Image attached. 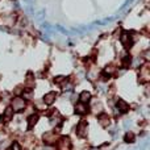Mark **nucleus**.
<instances>
[{"label": "nucleus", "instance_id": "f257e3e1", "mask_svg": "<svg viewBox=\"0 0 150 150\" xmlns=\"http://www.w3.org/2000/svg\"><path fill=\"white\" fill-rule=\"evenodd\" d=\"M9 107L13 109V112H20V111H23L26 107V102L21 96H15L11 100V105Z\"/></svg>", "mask_w": 150, "mask_h": 150}, {"label": "nucleus", "instance_id": "f03ea898", "mask_svg": "<svg viewBox=\"0 0 150 150\" xmlns=\"http://www.w3.org/2000/svg\"><path fill=\"white\" fill-rule=\"evenodd\" d=\"M120 42H121V45L124 46V49L129 50V49L133 46L134 38H133V36H132L129 32H122L121 37H120Z\"/></svg>", "mask_w": 150, "mask_h": 150}, {"label": "nucleus", "instance_id": "7ed1b4c3", "mask_svg": "<svg viewBox=\"0 0 150 150\" xmlns=\"http://www.w3.org/2000/svg\"><path fill=\"white\" fill-rule=\"evenodd\" d=\"M87 130H88V122L86 121V120H82V121H79V124L77 125V128H75V133H77L78 137L83 138V137L87 136Z\"/></svg>", "mask_w": 150, "mask_h": 150}, {"label": "nucleus", "instance_id": "20e7f679", "mask_svg": "<svg viewBox=\"0 0 150 150\" xmlns=\"http://www.w3.org/2000/svg\"><path fill=\"white\" fill-rule=\"evenodd\" d=\"M71 140L63 136L57 141V150H71Z\"/></svg>", "mask_w": 150, "mask_h": 150}, {"label": "nucleus", "instance_id": "39448f33", "mask_svg": "<svg viewBox=\"0 0 150 150\" xmlns=\"http://www.w3.org/2000/svg\"><path fill=\"white\" fill-rule=\"evenodd\" d=\"M13 115H15L13 109L8 105V107L4 109L3 115H1V122H3V124H8V122H11L12 119H13Z\"/></svg>", "mask_w": 150, "mask_h": 150}, {"label": "nucleus", "instance_id": "423d86ee", "mask_svg": "<svg viewBox=\"0 0 150 150\" xmlns=\"http://www.w3.org/2000/svg\"><path fill=\"white\" fill-rule=\"evenodd\" d=\"M55 99H57V92L55 91H50V92L45 93L42 97V103L45 105H51L54 102H55Z\"/></svg>", "mask_w": 150, "mask_h": 150}, {"label": "nucleus", "instance_id": "0eeeda50", "mask_svg": "<svg viewBox=\"0 0 150 150\" xmlns=\"http://www.w3.org/2000/svg\"><path fill=\"white\" fill-rule=\"evenodd\" d=\"M42 140L48 146H51V145H54L55 144V141H57V134L54 133V132H48V133L44 134Z\"/></svg>", "mask_w": 150, "mask_h": 150}, {"label": "nucleus", "instance_id": "6e6552de", "mask_svg": "<svg viewBox=\"0 0 150 150\" xmlns=\"http://www.w3.org/2000/svg\"><path fill=\"white\" fill-rule=\"evenodd\" d=\"M138 79L141 80V82H147V80H149V66H147V63L140 68Z\"/></svg>", "mask_w": 150, "mask_h": 150}, {"label": "nucleus", "instance_id": "1a4fd4ad", "mask_svg": "<svg viewBox=\"0 0 150 150\" xmlns=\"http://www.w3.org/2000/svg\"><path fill=\"white\" fill-rule=\"evenodd\" d=\"M74 111H75V113H77V115L83 116V115L88 113V105L87 104H83V103H77V104H75V108H74Z\"/></svg>", "mask_w": 150, "mask_h": 150}, {"label": "nucleus", "instance_id": "9d476101", "mask_svg": "<svg viewBox=\"0 0 150 150\" xmlns=\"http://www.w3.org/2000/svg\"><path fill=\"white\" fill-rule=\"evenodd\" d=\"M116 108H117V111H119V112H121V113H126L128 109H129V104H128L125 100H122V99H117Z\"/></svg>", "mask_w": 150, "mask_h": 150}, {"label": "nucleus", "instance_id": "9b49d317", "mask_svg": "<svg viewBox=\"0 0 150 150\" xmlns=\"http://www.w3.org/2000/svg\"><path fill=\"white\" fill-rule=\"evenodd\" d=\"M38 120H40V115L38 113H30L29 115L28 120H26V122H28V129H32V128L38 122Z\"/></svg>", "mask_w": 150, "mask_h": 150}, {"label": "nucleus", "instance_id": "f8f14e48", "mask_svg": "<svg viewBox=\"0 0 150 150\" xmlns=\"http://www.w3.org/2000/svg\"><path fill=\"white\" fill-rule=\"evenodd\" d=\"M97 121H99V124L102 125V126H108L111 122L109 117H108V113H105V112H102V113H99V116H97Z\"/></svg>", "mask_w": 150, "mask_h": 150}, {"label": "nucleus", "instance_id": "ddd939ff", "mask_svg": "<svg viewBox=\"0 0 150 150\" xmlns=\"http://www.w3.org/2000/svg\"><path fill=\"white\" fill-rule=\"evenodd\" d=\"M91 92L90 91H82L79 95V103H83V104H88L91 100Z\"/></svg>", "mask_w": 150, "mask_h": 150}, {"label": "nucleus", "instance_id": "4468645a", "mask_svg": "<svg viewBox=\"0 0 150 150\" xmlns=\"http://www.w3.org/2000/svg\"><path fill=\"white\" fill-rule=\"evenodd\" d=\"M124 141L126 142V144H132V142L136 141V134L133 133V132H126V133L124 134Z\"/></svg>", "mask_w": 150, "mask_h": 150}, {"label": "nucleus", "instance_id": "2eb2a0df", "mask_svg": "<svg viewBox=\"0 0 150 150\" xmlns=\"http://www.w3.org/2000/svg\"><path fill=\"white\" fill-rule=\"evenodd\" d=\"M130 65H132V57H130V55H125V57L121 59V67L128 68Z\"/></svg>", "mask_w": 150, "mask_h": 150}, {"label": "nucleus", "instance_id": "dca6fc26", "mask_svg": "<svg viewBox=\"0 0 150 150\" xmlns=\"http://www.w3.org/2000/svg\"><path fill=\"white\" fill-rule=\"evenodd\" d=\"M9 146H11V141L9 140L0 141V150H9Z\"/></svg>", "mask_w": 150, "mask_h": 150}, {"label": "nucleus", "instance_id": "f3484780", "mask_svg": "<svg viewBox=\"0 0 150 150\" xmlns=\"http://www.w3.org/2000/svg\"><path fill=\"white\" fill-rule=\"evenodd\" d=\"M9 149L11 150H23V146H21L20 142H12Z\"/></svg>", "mask_w": 150, "mask_h": 150}]
</instances>
